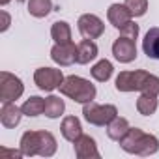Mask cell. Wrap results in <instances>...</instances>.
Wrapping results in <instances>:
<instances>
[{"label": "cell", "instance_id": "obj_1", "mask_svg": "<svg viewBox=\"0 0 159 159\" xmlns=\"http://www.w3.org/2000/svg\"><path fill=\"white\" fill-rule=\"evenodd\" d=\"M114 86L118 92L129 94V92H140V94H153L159 96V77L153 73H148L144 69L137 71H120L116 77Z\"/></svg>", "mask_w": 159, "mask_h": 159}, {"label": "cell", "instance_id": "obj_2", "mask_svg": "<svg viewBox=\"0 0 159 159\" xmlns=\"http://www.w3.org/2000/svg\"><path fill=\"white\" fill-rule=\"evenodd\" d=\"M120 148L125 153L148 157V155H153L159 152V139L152 133H144L139 127H131L127 131V135L120 140Z\"/></svg>", "mask_w": 159, "mask_h": 159}, {"label": "cell", "instance_id": "obj_3", "mask_svg": "<svg viewBox=\"0 0 159 159\" xmlns=\"http://www.w3.org/2000/svg\"><path fill=\"white\" fill-rule=\"evenodd\" d=\"M58 90H60L62 96L73 99L75 103H81V105L94 101L96 96H98L96 84H92L88 79L79 77V75H69V77H66Z\"/></svg>", "mask_w": 159, "mask_h": 159}, {"label": "cell", "instance_id": "obj_4", "mask_svg": "<svg viewBox=\"0 0 159 159\" xmlns=\"http://www.w3.org/2000/svg\"><path fill=\"white\" fill-rule=\"evenodd\" d=\"M83 116L90 125L107 127L118 116V109H116V105H111V103L99 105L96 101H90V103L83 105Z\"/></svg>", "mask_w": 159, "mask_h": 159}, {"label": "cell", "instance_id": "obj_5", "mask_svg": "<svg viewBox=\"0 0 159 159\" xmlns=\"http://www.w3.org/2000/svg\"><path fill=\"white\" fill-rule=\"evenodd\" d=\"M23 94H25V84L17 75L10 71L0 73V101L11 103V101H17Z\"/></svg>", "mask_w": 159, "mask_h": 159}, {"label": "cell", "instance_id": "obj_6", "mask_svg": "<svg viewBox=\"0 0 159 159\" xmlns=\"http://www.w3.org/2000/svg\"><path fill=\"white\" fill-rule=\"evenodd\" d=\"M64 73L58 67H38L34 71V83L43 92H52L64 83Z\"/></svg>", "mask_w": 159, "mask_h": 159}, {"label": "cell", "instance_id": "obj_7", "mask_svg": "<svg viewBox=\"0 0 159 159\" xmlns=\"http://www.w3.org/2000/svg\"><path fill=\"white\" fill-rule=\"evenodd\" d=\"M77 28L83 38L88 39H98L105 34V23L94 13H83L77 21Z\"/></svg>", "mask_w": 159, "mask_h": 159}, {"label": "cell", "instance_id": "obj_8", "mask_svg": "<svg viewBox=\"0 0 159 159\" xmlns=\"http://www.w3.org/2000/svg\"><path fill=\"white\" fill-rule=\"evenodd\" d=\"M112 54L120 64H131L133 60H137V43H135V39L120 36L112 43Z\"/></svg>", "mask_w": 159, "mask_h": 159}, {"label": "cell", "instance_id": "obj_9", "mask_svg": "<svg viewBox=\"0 0 159 159\" xmlns=\"http://www.w3.org/2000/svg\"><path fill=\"white\" fill-rule=\"evenodd\" d=\"M51 60L58 64L60 67L73 66L77 62V45L73 41L69 43H54L51 49Z\"/></svg>", "mask_w": 159, "mask_h": 159}, {"label": "cell", "instance_id": "obj_10", "mask_svg": "<svg viewBox=\"0 0 159 159\" xmlns=\"http://www.w3.org/2000/svg\"><path fill=\"white\" fill-rule=\"evenodd\" d=\"M73 150H75V155L79 159H90V157H99V150H98V144L96 140L90 137V135H81L75 142H73Z\"/></svg>", "mask_w": 159, "mask_h": 159}, {"label": "cell", "instance_id": "obj_11", "mask_svg": "<svg viewBox=\"0 0 159 159\" xmlns=\"http://www.w3.org/2000/svg\"><path fill=\"white\" fill-rule=\"evenodd\" d=\"M23 109L15 105V101L11 103H2L0 107V124H2L6 129H13L21 124V118H23Z\"/></svg>", "mask_w": 159, "mask_h": 159}, {"label": "cell", "instance_id": "obj_12", "mask_svg": "<svg viewBox=\"0 0 159 159\" xmlns=\"http://www.w3.org/2000/svg\"><path fill=\"white\" fill-rule=\"evenodd\" d=\"M107 19H109V23L114 26V28H122L124 25H127L129 21H133V15H131V11H129V8L125 6V4H111L109 6V10H107Z\"/></svg>", "mask_w": 159, "mask_h": 159}, {"label": "cell", "instance_id": "obj_13", "mask_svg": "<svg viewBox=\"0 0 159 159\" xmlns=\"http://www.w3.org/2000/svg\"><path fill=\"white\" fill-rule=\"evenodd\" d=\"M98 54H99V47L96 45L94 39L84 38L83 41L77 43V64L86 66V64H90L92 60H96Z\"/></svg>", "mask_w": 159, "mask_h": 159}, {"label": "cell", "instance_id": "obj_14", "mask_svg": "<svg viewBox=\"0 0 159 159\" xmlns=\"http://www.w3.org/2000/svg\"><path fill=\"white\" fill-rule=\"evenodd\" d=\"M60 131H62V137H64L67 142H75L79 137L83 135V125H81V120H79L77 116H66V118L62 120Z\"/></svg>", "mask_w": 159, "mask_h": 159}, {"label": "cell", "instance_id": "obj_15", "mask_svg": "<svg viewBox=\"0 0 159 159\" xmlns=\"http://www.w3.org/2000/svg\"><path fill=\"white\" fill-rule=\"evenodd\" d=\"M19 148H21L23 155H26V157L39 155V131H25L21 137Z\"/></svg>", "mask_w": 159, "mask_h": 159}, {"label": "cell", "instance_id": "obj_16", "mask_svg": "<svg viewBox=\"0 0 159 159\" xmlns=\"http://www.w3.org/2000/svg\"><path fill=\"white\" fill-rule=\"evenodd\" d=\"M142 51L148 58L159 60V28L157 26H153L146 32V36L142 39Z\"/></svg>", "mask_w": 159, "mask_h": 159}, {"label": "cell", "instance_id": "obj_17", "mask_svg": "<svg viewBox=\"0 0 159 159\" xmlns=\"http://www.w3.org/2000/svg\"><path fill=\"white\" fill-rule=\"evenodd\" d=\"M112 73H114V66H112V62L107 60V58L98 60V62L92 66V69H90V75L94 77V81H98V83H107L109 79L112 77Z\"/></svg>", "mask_w": 159, "mask_h": 159}, {"label": "cell", "instance_id": "obj_18", "mask_svg": "<svg viewBox=\"0 0 159 159\" xmlns=\"http://www.w3.org/2000/svg\"><path fill=\"white\" fill-rule=\"evenodd\" d=\"M129 129H131L129 122H127L125 118H122V116H116V118L107 125V135H109V139H111V140L120 142V140L127 135V131H129Z\"/></svg>", "mask_w": 159, "mask_h": 159}, {"label": "cell", "instance_id": "obj_19", "mask_svg": "<svg viewBox=\"0 0 159 159\" xmlns=\"http://www.w3.org/2000/svg\"><path fill=\"white\" fill-rule=\"evenodd\" d=\"M159 96H153V94H140L139 99H137V111L139 114L142 116H152L155 114L157 107H159Z\"/></svg>", "mask_w": 159, "mask_h": 159}, {"label": "cell", "instance_id": "obj_20", "mask_svg": "<svg viewBox=\"0 0 159 159\" xmlns=\"http://www.w3.org/2000/svg\"><path fill=\"white\" fill-rule=\"evenodd\" d=\"M64 111H66V103H64V99L60 98V96H47L45 98V116L47 118H51V120H56V118H60L62 114H64Z\"/></svg>", "mask_w": 159, "mask_h": 159}, {"label": "cell", "instance_id": "obj_21", "mask_svg": "<svg viewBox=\"0 0 159 159\" xmlns=\"http://www.w3.org/2000/svg\"><path fill=\"white\" fill-rule=\"evenodd\" d=\"M21 109H23V114H25V116L36 118V116H39V114L45 112V99L39 98V96H30V98L21 105Z\"/></svg>", "mask_w": 159, "mask_h": 159}, {"label": "cell", "instance_id": "obj_22", "mask_svg": "<svg viewBox=\"0 0 159 159\" xmlns=\"http://www.w3.org/2000/svg\"><path fill=\"white\" fill-rule=\"evenodd\" d=\"M58 142L51 131H39V155L41 157H52L56 153Z\"/></svg>", "mask_w": 159, "mask_h": 159}, {"label": "cell", "instance_id": "obj_23", "mask_svg": "<svg viewBox=\"0 0 159 159\" xmlns=\"http://www.w3.org/2000/svg\"><path fill=\"white\" fill-rule=\"evenodd\" d=\"M51 38L54 43H69L71 41V26L66 21H56L51 26Z\"/></svg>", "mask_w": 159, "mask_h": 159}, {"label": "cell", "instance_id": "obj_24", "mask_svg": "<svg viewBox=\"0 0 159 159\" xmlns=\"http://www.w3.org/2000/svg\"><path fill=\"white\" fill-rule=\"evenodd\" d=\"M28 13L36 19H43L51 13L52 10V0H28Z\"/></svg>", "mask_w": 159, "mask_h": 159}, {"label": "cell", "instance_id": "obj_25", "mask_svg": "<svg viewBox=\"0 0 159 159\" xmlns=\"http://www.w3.org/2000/svg\"><path fill=\"white\" fill-rule=\"evenodd\" d=\"M124 4L129 8L133 17H142L148 11V0H125Z\"/></svg>", "mask_w": 159, "mask_h": 159}, {"label": "cell", "instance_id": "obj_26", "mask_svg": "<svg viewBox=\"0 0 159 159\" xmlns=\"http://www.w3.org/2000/svg\"><path fill=\"white\" fill-rule=\"evenodd\" d=\"M120 36H125V38H131V39L137 41V38H139V25L135 21H129L127 25H124L120 28Z\"/></svg>", "mask_w": 159, "mask_h": 159}, {"label": "cell", "instance_id": "obj_27", "mask_svg": "<svg viewBox=\"0 0 159 159\" xmlns=\"http://www.w3.org/2000/svg\"><path fill=\"white\" fill-rule=\"evenodd\" d=\"M0 17H2V26H0V32H8V28H10V25H11L10 13H8L6 10H2V11H0Z\"/></svg>", "mask_w": 159, "mask_h": 159}, {"label": "cell", "instance_id": "obj_28", "mask_svg": "<svg viewBox=\"0 0 159 159\" xmlns=\"http://www.w3.org/2000/svg\"><path fill=\"white\" fill-rule=\"evenodd\" d=\"M11 2V0H0V6H8Z\"/></svg>", "mask_w": 159, "mask_h": 159}]
</instances>
